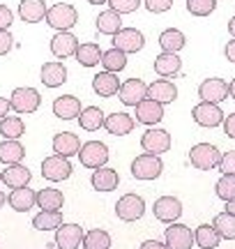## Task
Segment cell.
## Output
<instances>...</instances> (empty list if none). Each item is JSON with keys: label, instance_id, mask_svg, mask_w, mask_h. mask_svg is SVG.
<instances>
[{"label": "cell", "instance_id": "1", "mask_svg": "<svg viewBox=\"0 0 235 249\" xmlns=\"http://www.w3.org/2000/svg\"><path fill=\"white\" fill-rule=\"evenodd\" d=\"M76 21H79V12L74 5L69 2H58L53 7H49L46 12V23L53 28V30H72L76 26Z\"/></svg>", "mask_w": 235, "mask_h": 249}, {"label": "cell", "instance_id": "2", "mask_svg": "<svg viewBox=\"0 0 235 249\" xmlns=\"http://www.w3.org/2000/svg\"><path fill=\"white\" fill-rule=\"evenodd\" d=\"M9 104H12V111H17L18 116H28V113H35L39 104H42V97L35 88L30 86H21L12 92L9 97Z\"/></svg>", "mask_w": 235, "mask_h": 249}, {"label": "cell", "instance_id": "3", "mask_svg": "<svg viewBox=\"0 0 235 249\" xmlns=\"http://www.w3.org/2000/svg\"><path fill=\"white\" fill-rule=\"evenodd\" d=\"M162 171H164V164L159 160V155L143 152V155H138L132 161V176L136 180H157L162 176Z\"/></svg>", "mask_w": 235, "mask_h": 249}, {"label": "cell", "instance_id": "4", "mask_svg": "<svg viewBox=\"0 0 235 249\" xmlns=\"http://www.w3.org/2000/svg\"><path fill=\"white\" fill-rule=\"evenodd\" d=\"M189 161H191L194 169L212 171L215 166H219L221 152H219L215 145H210V143H196V145L189 150Z\"/></svg>", "mask_w": 235, "mask_h": 249}, {"label": "cell", "instance_id": "5", "mask_svg": "<svg viewBox=\"0 0 235 249\" xmlns=\"http://www.w3.org/2000/svg\"><path fill=\"white\" fill-rule=\"evenodd\" d=\"M79 160H81V164L85 169L95 171L109 161V148H106V143H101V141H88L81 145Z\"/></svg>", "mask_w": 235, "mask_h": 249}, {"label": "cell", "instance_id": "6", "mask_svg": "<svg viewBox=\"0 0 235 249\" xmlns=\"http://www.w3.org/2000/svg\"><path fill=\"white\" fill-rule=\"evenodd\" d=\"M145 213V201L138 194H125L122 198H118L116 203V214L122 222H136L141 219Z\"/></svg>", "mask_w": 235, "mask_h": 249}, {"label": "cell", "instance_id": "7", "mask_svg": "<svg viewBox=\"0 0 235 249\" xmlns=\"http://www.w3.org/2000/svg\"><path fill=\"white\" fill-rule=\"evenodd\" d=\"M42 176L51 182H60V180H67L72 176V164H69V157H63V155H51L42 161Z\"/></svg>", "mask_w": 235, "mask_h": 249}, {"label": "cell", "instance_id": "8", "mask_svg": "<svg viewBox=\"0 0 235 249\" xmlns=\"http://www.w3.org/2000/svg\"><path fill=\"white\" fill-rule=\"evenodd\" d=\"M141 148L145 152H150V155L168 152V148H171V134L166 129H159V127H150L141 136Z\"/></svg>", "mask_w": 235, "mask_h": 249}, {"label": "cell", "instance_id": "9", "mask_svg": "<svg viewBox=\"0 0 235 249\" xmlns=\"http://www.w3.org/2000/svg\"><path fill=\"white\" fill-rule=\"evenodd\" d=\"M113 46L120 49V51H125L127 55L138 53L145 46V37H143V33L136 30V28H120L116 35H113Z\"/></svg>", "mask_w": 235, "mask_h": 249}, {"label": "cell", "instance_id": "10", "mask_svg": "<svg viewBox=\"0 0 235 249\" xmlns=\"http://www.w3.org/2000/svg\"><path fill=\"white\" fill-rule=\"evenodd\" d=\"M191 118L201 127H217V124L224 123V111L215 102H201L191 108Z\"/></svg>", "mask_w": 235, "mask_h": 249}, {"label": "cell", "instance_id": "11", "mask_svg": "<svg viewBox=\"0 0 235 249\" xmlns=\"http://www.w3.org/2000/svg\"><path fill=\"white\" fill-rule=\"evenodd\" d=\"M83 229L79 224H60L55 229V247L58 249H79L83 245Z\"/></svg>", "mask_w": 235, "mask_h": 249}, {"label": "cell", "instance_id": "12", "mask_svg": "<svg viewBox=\"0 0 235 249\" xmlns=\"http://www.w3.org/2000/svg\"><path fill=\"white\" fill-rule=\"evenodd\" d=\"M152 213L154 217L164 224H173L180 219L182 214V203L175 198V196H162V198H157L152 205Z\"/></svg>", "mask_w": 235, "mask_h": 249}, {"label": "cell", "instance_id": "13", "mask_svg": "<svg viewBox=\"0 0 235 249\" xmlns=\"http://www.w3.org/2000/svg\"><path fill=\"white\" fill-rule=\"evenodd\" d=\"M76 49H79V39L74 35L72 30H60V33H55L53 39H51V53L55 58H72L76 53Z\"/></svg>", "mask_w": 235, "mask_h": 249}, {"label": "cell", "instance_id": "14", "mask_svg": "<svg viewBox=\"0 0 235 249\" xmlns=\"http://www.w3.org/2000/svg\"><path fill=\"white\" fill-rule=\"evenodd\" d=\"M164 238H166L168 249H191V245H194V233L185 224H171L164 233Z\"/></svg>", "mask_w": 235, "mask_h": 249}, {"label": "cell", "instance_id": "15", "mask_svg": "<svg viewBox=\"0 0 235 249\" xmlns=\"http://www.w3.org/2000/svg\"><path fill=\"white\" fill-rule=\"evenodd\" d=\"M120 102L125 107H136L138 102H143L148 97V83L141 79H129L120 86Z\"/></svg>", "mask_w": 235, "mask_h": 249}, {"label": "cell", "instance_id": "16", "mask_svg": "<svg viewBox=\"0 0 235 249\" xmlns=\"http://www.w3.org/2000/svg\"><path fill=\"white\" fill-rule=\"evenodd\" d=\"M199 97L203 102H224L228 99V83L224 79H217V76H212V79H205L203 83L199 86Z\"/></svg>", "mask_w": 235, "mask_h": 249}, {"label": "cell", "instance_id": "17", "mask_svg": "<svg viewBox=\"0 0 235 249\" xmlns=\"http://www.w3.org/2000/svg\"><path fill=\"white\" fill-rule=\"evenodd\" d=\"M164 118V104L154 102V99L145 97L143 102L136 104V123L148 124V127H154Z\"/></svg>", "mask_w": 235, "mask_h": 249}, {"label": "cell", "instance_id": "18", "mask_svg": "<svg viewBox=\"0 0 235 249\" xmlns=\"http://www.w3.org/2000/svg\"><path fill=\"white\" fill-rule=\"evenodd\" d=\"M39 81L44 83L46 88H60L65 81H67V67L58 60L44 62L42 71H39Z\"/></svg>", "mask_w": 235, "mask_h": 249}, {"label": "cell", "instance_id": "19", "mask_svg": "<svg viewBox=\"0 0 235 249\" xmlns=\"http://www.w3.org/2000/svg\"><path fill=\"white\" fill-rule=\"evenodd\" d=\"M148 97L159 102V104H171V102L178 99V88L168 79H157L148 86Z\"/></svg>", "mask_w": 235, "mask_h": 249}, {"label": "cell", "instance_id": "20", "mask_svg": "<svg viewBox=\"0 0 235 249\" xmlns=\"http://www.w3.org/2000/svg\"><path fill=\"white\" fill-rule=\"evenodd\" d=\"M120 79H118L113 71H100L92 76V90L100 95V97H113L120 92Z\"/></svg>", "mask_w": 235, "mask_h": 249}, {"label": "cell", "instance_id": "21", "mask_svg": "<svg viewBox=\"0 0 235 249\" xmlns=\"http://www.w3.org/2000/svg\"><path fill=\"white\" fill-rule=\"evenodd\" d=\"M81 113V102L74 95H63L53 99V116L60 120H74Z\"/></svg>", "mask_w": 235, "mask_h": 249}, {"label": "cell", "instance_id": "22", "mask_svg": "<svg viewBox=\"0 0 235 249\" xmlns=\"http://www.w3.org/2000/svg\"><path fill=\"white\" fill-rule=\"evenodd\" d=\"M46 7L44 0H21V5H18V17L23 23H39V21H44L46 18Z\"/></svg>", "mask_w": 235, "mask_h": 249}, {"label": "cell", "instance_id": "23", "mask_svg": "<svg viewBox=\"0 0 235 249\" xmlns=\"http://www.w3.org/2000/svg\"><path fill=\"white\" fill-rule=\"evenodd\" d=\"M182 70V60L178 53H171V51H162V53L154 58V71L164 76V79H171L178 71Z\"/></svg>", "mask_w": 235, "mask_h": 249}, {"label": "cell", "instance_id": "24", "mask_svg": "<svg viewBox=\"0 0 235 249\" xmlns=\"http://www.w3.org/2000/svg\"><path fill=\"white\" fill-rule=\"evenodd\" d=\"M120 182V176H118L116 169H109V166H100V169L92 171L90 185L97 189V192H113Z\"/></svg>", "mask_w": 235, "mask_h": 249}, {"label": "cell", "instance_id": "25", "mask_svg": "<svg viewBox=\"0 0 235 249\" xmlns=\"http://www.w3.org/2000/svg\"><path fill=\"white\" fill-rule=\"evenodd\" d=\"M81 150V139L72 132H60L53 136V152L55 155H63V157H72L79 155Z\"/></svg>", "mask_w": 235, "mask_h": 249}, {"label": "cell", "instance_id": "26", "mask_svg": "<svg viewBox=\"0 0 235 249\" xmlns=\"http://www.w3.org/2000/svg\"><path fill=\"white\" fill-rule=\"evenodd\" d=\"M7 203L17 210V213H28L30 208L37 205V192L28 189L26 187H18V189H12V194L7 196Z\"/></svg>", "mask_w": 235, "mask_h": 249}, {"label": "cell", "instance_id": "27", "mask_svg": "<svg viewBox=\"0 0 235 249\" xmlns=\"http://www.w3.org/2000/svg\"><path fill=\"white\" fill-rule=\"evenodd\" d=\"M2 173V185H7L9 189H18V187H26L30 182V171L28 166L23 164H9L5 171H0Z\"/></svg>", "mask_w": 235, "mask_h": 249}, {"label": "cell", "instance_id": "28", "mask_svg": "<svg viewBox=\"0 0 235 249\" xmlns=\"http://www.w3.org/2000/svg\"><path fill=\"white\" fill-rule=\"evenodd\" d=\"M104 127H106V132L113 134V136H125L134 129V118L129 116V113H111V116L104 118Z\"/></svg>", "mask_w": 235, "mask_h": 249}, {"label": "cell", "instance_id": "29", "mask_svg": "<svg viewBox=\"0 0 235 249\" xmlns=\"http://www.w3.org/2000/svg\"><path fill=\"white\" fill-rule=\"evenodd\" d=\"M122 14H118L116 9H104V12H100V17H97V21H95V26H97V33L100 35H109L113 37L122 28Z\"/></svg>", "mask_w": 235, "mask_h": 249}, {"label": "cell", "instance_id": "30", "mask_svg": "<svg viewBox=\"0 0 235 249\" xmlns=\"http://www.w3.org/2000/svg\"><path fill=\"white\" fill-rule=\"evenodd\" d=\"M26 157V148L21 145L18 139H5L0 143V161L9 166V164H21Z\"/></svg>", "mask_w": 235, "mask_h": 249}, {"label": "cell", "instance_id": "31", "mask_svg": "<svg viewBox=\"0 0 235 249\" xmlns=\"http://www.w3.org/2000/svg\"><path fill=\"white\" fill-rule=\"evenodd\" d=\"M101 55H104V51L100 49V44H95V42H83V44H79L74 58H76L79 65H83V67H95V65L101 62Z\"/></svg>", "mask_w": 235, "mask_h": 249}, {"label": "cell", "instance_id": "32", "mask_svg": "<svg viewBox=\"0 0 235 249\" xmlns=\"http://www.w3.org/2000/svg\"><path fill=\"white\" fill-rule=\"evenodd\" d=\"M104 111H101L100 107H85L81 108V113H79V124H81V129H85V132H97V129H101L104 127Z\"/></svg>", "mask_w": 235, "mask_h": 249}, {"label": "cell", "instance_id": "33", "mask_svg": "<svg viewBox=\"0 0 235 249\" xmlns=\"http://www.w3.org/2000/svg\"><path fill=\"white\" fill-rule=\"evenodd\" d=\"M187 44V37L182 30L178 28H166L162 35H159V46H162V51H171V53H178L182 51Z\"/></svg>", "mask_w": 235, "mask_h": 249}, {"label": "cell", "instance_id": "34", "mask_svg": "<svg viewBox=\"0 0 235 249\" xmlns=\"http://www.w3.org/2000/svg\"><path fill=\"white\" fill-rule=\"evenodd\" d=\"M37 205H39L42 210H63L65 196L60 189L46 187V189H39V192H37Z\"/></svg>", "mask_w": 235, "mask_h": 249}, {"label": "cell", "instance_id": "35", "mask_svg": "<svg viewBox=\"0 0 235 249\" xmlns=\"http://www.w3.org/2000/svg\"><path fill=\"white\" fill-rule=\"evenodd\" d=\"M221 240V235L217 233L215 226H210V224H201L196 233H194V242L199 245L201 249H215Z\"/></svg>", "mask_w": 235, "mask_h": 249}, {"label": "cell", "instance_id": "36", "mask_svg": "<svg viewBox=\"0 0 235 249\" xmlns=\"http://www.w3.org/2000/svg\"><path fill=\"white\" fill-rule=\"evenodd\" d=\"M63 224V214L60 210H42L39 214L33 217V226L37 231H55Z\"/></svg>", "mask_w": 235, "mask_h": 249}, {"label": "cell", "instance_id": "37", "mask_svg": "<svg viewBox=\"0 0 235 249\" xmlns=\"http://www.w3.org/2000/svg\"><path fill=\"white\" fill-rule=\"evenodd\" d=\"M101 65H104V71H113V74H118V71H122L127 67V53L113 46V49H109V51H104V55H101Z\"/></svg>", "mask_w": 235, "mask_h": 249}, {"label": "cell", "instance_id": "38", "mask_svg": "<svg viewBox=\"0 0 235 249\" xmlns=\"http://www.w3.org/2000/svg\"><path fill=\"white\" fill-rule=\"evenodd\" d=\"M0 134L2 139H21L26 134V124L21 116H5L0 120Z\"/></svg>", "mask_w": 235, "mask_h": 249}, {"label": "cell", "instance_id": "39", "mask_svg": "<svg viewBox=\"0 0 235 249\" xmlns=\"http://www.w3.org/2000/svg\"><path fill=\"white\" fill-rule=\"evenodd\" d=\"M83 249H109L111 247V235L104 229H92L83 235Z\"/></svg>", "mask_w": 235, "mask_h": 249}, {"label": "cell", "instance_id": "40", "mask_svg": "<svg viewBox=\"0 0 235 249\" xmlns=\"http://www.w3.org/2000/svg\"><path fill=\"white\" fill-rule=\"evenodd\" d=\"M212 226L217 229V233L221 235V238H226V240H235V214L219 213L217 217H215Z\"/></svg>", "mask_w": 235, "mask_h": 249}, {"label": "cell", "instance_id": "41", "mask_svg": "<svg viewBox=\"0 0 235 249\" xmlns=\"http://www.w3.org/2000/svg\"><path fill=\"white\" fill-rule=\"evenodd\" d=\"M215 189H217V196L221 201L235 198V173H224V176L217 180Z\"/></svg>", "mask_w": 235, "mask_h": 249}, {"label": "cell", "instance_id": "42", "mask_svg": "<svg viewBox=\"0 0 235 249\" xmlns=\"http://www.w3.org/2000/svg\"><path fill=\"white\" fill-rule=\"evenodd\" d=\"M217 7V0H187V12L194 17H210Z\"/></svg>", "mask_w": 235, "mask_h": 249}, {"label": "cell", "instance_id": "43", "mask_svg": "<svg viewBox=\"0 0 235 249\" xmlns=\"http://www.w3.org/2000/svg\"><path fill=\"white\" fill-rule=\"evenodd\" d=\"M109 7L116 9L118 14H132L141 7V0H109Z\"/></svg>", "mask_w": 235, "mask_h": 249}, {"label": "cell", "instance_id": "44", "mask_svg": "<svg viewBox=\"0 0 235 249\" xmlns=\"http://www.w3.org/2000/svg\"><path fill=\"white\" fill-rule=\"evenodd\" d=\"M145 7L152 14H164L173 7V0H145Z\"/></svg>", "mask_w": 235, "mask_h": 249}, {"label": "cell", "instance_id": "45", "mask_svg": "<svg viewBox=\"0 0 235 249\" xmlns=\"http://www.w3.org/2000/svg\"><path fill=\"white\" fill-rule=\"evenodd\" d=\"M219 171H221V173H235V150H228L221 155Z\"/></svg>", "mask_w": 235, "mask_h": 249}, {"label": "cell", "instance_id": "46", "mask_svg": "<svg viewBox=\"0 0 235 249\" xmlns=\"http://www.w3.org/2000/svg\"><path fill=\"white\" fill-rule=\"evenodd\" d=\"M12 23H14V12L7 5H0V30H9Z\"/></svg>", "mask_w": 235, "mask_h": 249}, {"label": "cell", "instance_id": "47", "mask_svg": "<svg viewBox=\"0 0 235 249\" xmlns=\"http://www.w3.org/2000/svg\"><path fill=\"white\" fill-rule=\"evenodd\" d=\"M14 46V37L9 30H0V55H7Z\"/></svg>", "mask_w": 235, "mask_h": 249}, {"label": "cell", "instance_id": "48", "mask_svg": "<svg viewBox=\"0 0 235 249\" xmlns=\"http://www.w3.org/2000/svg\"><path fill=\"white\" fill-rule=\"evenodd\" d=\"M224 132H226V136L235 139V113H231L228 118H224Z\"/></svg>", "mask_w": 235, "mask_h": 249}, {"label": "cell", "instance_id": "49", "mask_svg": "<svg viewBox=\"0 0 235 249\" xmlns=\"http://www.w3.org/2000/svg\"><path fill=\"white\" fill-rule=\"evenodd\" d=\"M138 249H168V247H166V242H159V240H145Z\"/></svg>", "mask_w": 235, "mask_h": 249}, {"label": "cell", "instance_id": "50", "mask_svg": "<svg viewBox=\"0 0 235 249\" xmlns=\"http://www.w3.org/2000/svg\"><path fill=\"white\" fill-rule=\"evenodd\" d=\"M224 55H226V60L235 62V37L226 44V49H224Z\"/></svg>", "mask_w": 235, "mask_h": 249}, {"label": "cell", "instance_id": "51", "mask_svg": "<svg viewBox=\"0 0 235 249\" xmlns=\"http://www.w3.org/2000/svg\"><path fill=\"white\" fill-rule=\"evenodd\" d=\"M9 111H12V104H9V99L0 97V120L5 116H9Z\"/></svg>", "mask_w": 235, "mask_h": 249}, {"label": "cell", "instance_id": "52", "mask_svg": "<svg viewBox=\"0 0 235 249\" xmlns=\"http://www.w3.org/2000/svg\"><path fill=\"white\" fill-rule=\"evenodd\" d=\"M226 213L235 214V198H231V201H226Z\"/></svg>", "mask_w": 235, "mask_h": 249}, {"label": "cell", "instance_id": "53", "mask_svg": "<svg viewBox=\"0 0 235 249\" xmlns=\"http://www.w3.org/2000/svg\"><path fill=\"white\" fill-rule=\"evenodd\" d=\"M228 95H231V97L235 99V79L231 81V83H228Z\"/></svg>", "mask_w": 235, "mask_h": 249}, {"label": "cell", "instance_id": "54", "mask_svg": "<svg viewBox=\"0 0 235 249\" xmlns=\"http://www.w3.org/2000/svg\"><path fill=\"white\" fill-rule=\"evenodd\" d=\"M228 33H231V35L235 37V17L231 18V21H228Z\"/></svg>", "mask_w": 235, "mask_h": 249}, {"label": "cell", "instance_id": "55", "mask_svg": "<svg viewBox=\"0 0 235 249\" xmlns=\"http://www.w3.org/2000/svg\"><path fill=\"white\" fill-rule=\"evenodd\" d=\"M90 5H109V0H88Z\"/></svg>", "mask_w": 235, "mask_h": 249}, {"label": "cell", "instance_id": "56", "mask_svg": "<svg viewBox=\"0 0 235 249\" xmlns=\"http://www.w3.org/2000/svg\"><path fill=\"white\" fill-rule=\"evenodd\" d=\"M7 203V196H5V192H0V208Z\"/></svg>", "mask_w": 235, "mask_h": 249}, {"label": "cell", "instance_id": "57", "mask_svg": "<svg viewBox=\"0 0 235 249\" xmlns=\"http://www.w3.org/2000/svg\"><path fill=\"white\" fill-rule=\"evenodd\" d=\"M0 185H2V173H0Z\"/></svg>", "mask_w": 235, "mask_h": 249}]
</instances>
